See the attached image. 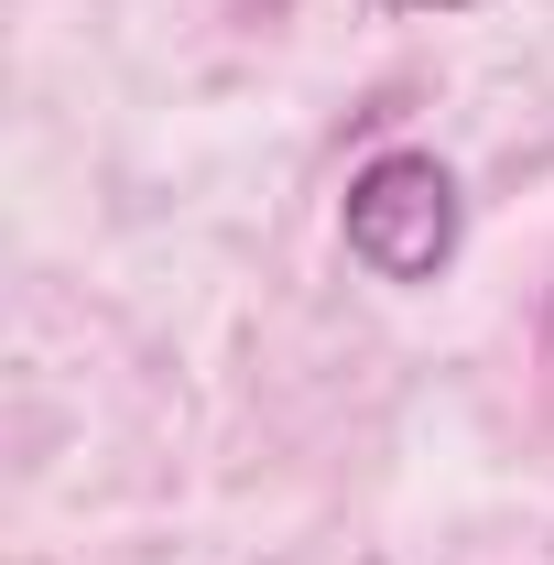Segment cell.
<instances>
[{
    "label": "cell",
    "mask_w": 554,
    "mask_h": 565,
    "mask_svg": "<svg viewBox=\"0 0 554 565\" xmlns=\"http://www.w3.org/2000/svg\"><path fill=\"white\" fill-rule=\"evenodd\" d=\"M348 262L381 282H435L457 262V174L435 152H381L348 174Z\"/></svg>",
    "instance_id": "1"
},
{
    "label": "cell",
    "mask_w": 554,
    "mask_h": 565,
    "mask_svg": "<svg viewBox=\"0 0 554 565\" xmlns=\"http://www.w3.org/2000/svg\"><path fill=\"white\" fill-rule=\"evenodd\" d=\"M392 11H468V0H392Z\"/></svg>",
    "instance_id": "2"
},
{
    "label": "cell",
    "mask_w": 554,
    "mask_h": 565,
    "mask_svg": "<svg viewBox=\"0 0 554 565\" xmlns=\"http://www.w3.org/2000/svg\"><path fill=\"white\" fill-rule=\"evenodd\" d=\"M544 338H554V316H544Z\"/></svg>",
    "instance_id": "3"
}]
</instances>
